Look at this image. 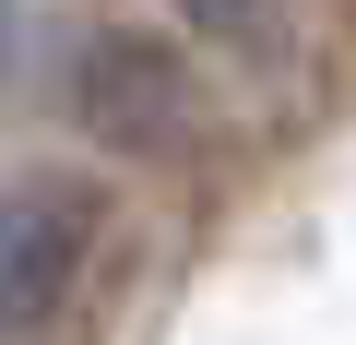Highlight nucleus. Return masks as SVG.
<instances>
[{
	"instance_id": "nucleus-3",
	"label": "nucleus",
	"mask_w": 356,
	"mask_h": 345,
	"mask_svg": "<svg viewBox=\"0 0 356 345\" xmlns=\"http://www.w3.org/2000/svg\"><path fill=\"white\" fill-rule=\"evenodd\" d=\"M191 13V36H226V48H273V13L285 0H178Z\"/></svg>"
},
{
	"instance_id": "nucleus-2",
	"label": "nucleus",
	"mask_w": 356,
	"mask_h": 345,
	"mask_svg": "<svg viewBox=\"0 0 356 345\" xmlns=\"http://www.w3.org/2000/svg\"><path fill=\"white\" fill-rule=\"evenodd\" d=\"M95 227H107V191L95 179H24L13 191V215H0V321H13V333H36L72 298Z\"/></svg>"
},
{
	"instance_id": "nucleus-1",
	"label": "nucleus",
	"mask_w": 356,
	"mask_h": 345,
	"mask_svg": "<svg viewBox=\"0 0 356 345\" xmlns=\"http://www.w3.org/2000/svg\"><path fill=\"white\" fill-rule=\"evenodd\" d=\"M72 119L95 131V143H119V155H154V143H178L191 131V72H178V48H154V36H119V24H95L83 48H72Z\"/></svg>"
}]
</instances>
